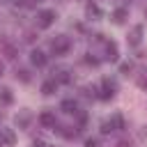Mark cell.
<instances>
[{
	"instance_id": "cell-23",
	"label": "cell",
	"mask_w": 147,
	"mask_h": 147,
	"mask_svg": "<svg viewBox=\"0 0 147 147\" xmlns=\"http://www.w3.org/2000/svg\"><path fill=\"white\" fill-rule=\"evenodd\" d=\"M85 62H87V64H92V67H96V64H99V60H96V57H92V55H87V57H85Z\"/></svg>"
},
{
	"instance_id": "cell-18",
	"label": "cell",
	"mask_w": 147,
	"mask_h": 147,
	"mask_svg": "<svg viewBox=\"0 0 147 147\" xmlns=\"http://www.w3.org/2000/svg\"><path fill=\"white\" fill-rule=\"evenodd\" d=\"M60 133H62L64 138H76V136H78V129H76V126H64V129H60Z\"/></svg>"
},
{
	"instance_id": "cell-24",
	"label": "cell",
	"mask_w": 147,
	"mask_h": 147,
	"mask_svg": "<svg viewBox=\"0 0 147 147\" xmlns=\"http://www.w3.org/2000/svg\"><path fill=\"white\" fill-rule=\"evenodd\" d=\"M110 131H113V126H110L108 122H103V124H101V133H110Z\"/></svg>"
},
{
	"instance_id": "cell-13",
	"label": "cell",
	"mask_w": 147,
	"mask_h": 147,
	"mask_svg": "<svg viewBox=\"0 0 147 147\" xmlns=\"http://www.w3.org/2000/svg\"><path fill=\"white\" fill-rule=\"evenodd\" d=\"M2 53H5L9 60H14V57L18 55V48H16L14 44H9V41H2Z\"/></svg>"
},
{
	"instance_id": "cell-15",
	"label": "cell",
	"mask_w": 147,
	"mask_h": 147,
	"mask_svg": "<svg viewBox=\"0 0 147 147\" xmlns=\"http://www.w3.org/2000/svg\"><path fill=\"white\" fill-rule=\"evenodd\" d=\"M11 101H14V96H11V90H9V87H2V90H0V103L9 106Z\"/></svg>"
},
{
	"instance_id": "cell-20",
	"label": "cell",
	"mask_w": 147,
	"mask_h": 147,
	"mask_svg": "<svg viewBox=\"0 0 147 147\" xmlns=\"http://www.w3.org/2000/svg\"><path fill=\"white\" fill-rule=\"evenodd\" d=\"M131 69H133V64H131V62H122V64H119V71H122V74H126V76H129V71H131Z\"/></svg>"
},
{
	"instance_id": "cell-14",
	"label": "cell",
	"mask_w": 147,
	"mask_h": 147,
	"mask_svg": "<svg viewBox=\"0 0 147 147\" xmlns=\"http://www.w3.org/2000/svg\"><path fill=\"white\" fill-rule=\"evenodd\" d=\"M126 18H129V11H126L124 7H119V9L113 11V21H115V23H124Z\"/></svg>"
},
{
	"instance_id": "cell-3",
	"label": "cell",
	"mask_w": 147,
	"mask_h": 147,
	"mask_svg": "<svg viewBox=\"0 0 147 147\" xmlns=\"http://www.w3.org/2000/svg\"><path fill=\"white\" fill-rule=\"evenodd\" d=\"M53 23H55V11L53 9H44V11L37 14V25L39 28H51Z\"/></svg>"
},
{
	"instance_id": "cell-10",
	"label": "cell",
	"mask_w": 147,
	"mask_h": 147,
	"mask_svg": "<svg viewBox=\"0 0 147 147\" xmlns=\"http://www.w3.org/2000/svg\"><path fill=\"white\" fill-rule=\"evenodd\" d=\"M55 90H57V83H55L53 78H48V80H44V83H41V94L51 96V94H55Z\"/></svg>"
},
{
	"instance_id": "cell-27",
	"label": "cell",
	"mask_w": 147,
	"mask_h": 147,
	"mask_svg": "<svg viewBox=\"0 0 147 147\" xmlns=\"http://www.w3.org/2000/svg\"><path fill=\"white\" fill-rule=\"evenodd\" d=\"M39 2H41V0H28V5H25V7H34V5H39Z\"/></svg>"
},
{
	"instance_id": "cell-4",
	"label": "cell",
	"mask_w": 147,
	"mask_h": 147,
	"mask_svg": "<svg viewBox=\"0 0 147 147\" xmlns=\"http://www.w3.org/2000/svg\"><path fill=\"white\" fill-rule=\"evenodd\" d=\"M16 142V133L11 129H0V147H11Z\"/></svg>"
},
{
	"instance_id": "cell-2",
	"label": "cell",
	"mask_w": 147,
	"mask_h": 147,
	"mask_svg": "<svg viewBox=\"0 0 147 147\" xmlns=\"http://www.w3.org/2000/svg\"><path fill=\"white\" fill-rule=\"evenodd\" d=\"M115 92H117V83L113 80V78H103L101 80V94H99V99H113L115 96Z\"/></svg>"
},
{
	"instance_id": "cell-17",
	"label": "cell",
	"mask_w": 147,
	"mask_h": 147,
	"mask_svg": "<svg viewBox=\"0 0 147 147\" xmlns=\"http://www.w3.org/2000/svg\"><path fill=\"white\" fill-rule=\"evenodd\" d=\"M16 80L30 83V71H28V69H16Z\"/></svg>"
},
{
	"instance_id": "cell-22",
	"label": "cell",
	"mask_w": 147,
	"mask_h": 147,
	"mask_svg": "<svg viewBox=\"0 0 147 147\" xmlns=\"http://www.w3.org/2000/svg\"><path fill=\"white\" fill-rule=\"evenodd\" d=\"M85 147H101V142H99L96 138H87V140H85Z\"/></svg>"
},
{
	"instance_id": "cell-28",
	"label": "cell",
	"mask_w": 147,
	"mask_h": 147,
	"mask_svg": "<svg viewBox=\"0 0 147 147\" xmlns=\"http://www.w3.org/2000/svg\"><path fill=\"white\" fill-rule=\"evenodd\" d=\"M16 5H28V0H14Z\"/></svg>"
},
{
	"instance_id": "cell-11",
	"label": "cell",
	"mask_w": 147,
	"mask_h": 147,
	"mask_svg": "<svg viewBox=\"0 0 147 147\" xmlns=\"http://www.w3.org/2000/svg\"><path fill=\"white\" fill-rule=\"evenodd\" d=\"M108 124L113 126V131H122V129L126 126V122H124V117H122L119 113H117V115H113V117L108 119Z\"/></svg>"
},
{
	"instance_id": "cell-21",
	"label": "cell",
	"mask_w": 147,
	"mask_h": 147,
	"mask_svg": "<svg viewBox=\"0 0 147 147\" xmlns=\"http://www.w3.org/2000/svg\"><path fill=\"white\" fill-rule=\"evenodd\" d=\"M138 85H140L142 90H147V69H145V71H142V76L138 78Z\"/></svg>"
},
{
	"instance_id": "cell-26",
	"label": "cell",
	"mask_w": 147,
	"mask_h": 147,
	"mask_svg": "<svg viewBox=\"0 0 147 147\" xmlns=\"http://www.w3.org/2000/svg\"><path fill=\"white\" fill-rule=\"evenodd\" d=\"M32 147H46V142H44V140H34V142H32Z\"/></svg>"
},
{
	"instance_id": "cell-5",
	"label": "cell",
	"mask_w": 147,
	"mask_h": 147,
	"mask_svg": "<svg viewBox=\"0 0 147 147\" xmlns=\"http://www.w3.org/2000/svg\"><path fill=\"white\" fill-rule=\"evenodd\" d=\"M39 124H41V126H46V129H55V124H57V119H55V113H51V110H44V113L39 115Z\"/></svg>"
},
{
	"instance_id": "cell-16",
	"label": "cell",
	"mask_w": 147,
	"mask_h": 147,
	"mask_svg": "<svg viewBox=\"0 0 147 147\" xmlns=\"http://www.w3.org/2000/svg\"><path fill=\"white\" fill-rule=\"evenodd\" d=\"M85 11H87V16H94V18H101V9H99V5H94V2H90V5L85 7Z\"/></svg>"
},
{
	"instance_id": "cell-25",
	"label": "cell",
	"mask_w": 147,
	"mask_h": 147,
	"mask_svg": "<svg viewBox=\"0 0 147 147\" xmlns=\"http://www.w3.org/2000/svg\"><path fill=\"white\" fill-rule=\"evenodd\" d=\"M115 147H133V145H131V142H129V140H119V142H117V145H115Z\"/></svg>"
},
{
	"instance_id": "cell-7",
	"label": "cell",
	"mask_w": 147,
	"mask_h": 147,
	"mask_svg": "<svg viewBox=\"0 0 147 147\" xmlns=\"http://www.w3.org/2000/svg\"><path fill=\"white\" fill-rule=\"evenodd\" d=\"M140 39H142V25H136V28L131 30V34H129V44H131V46H138Z\"/></svg>"
},
{
	"instance_id": "cell-19",
	"label": "cell",
	"mask_w": 147,
	"mask_h": 147,
	"mask_svg": "<svg viewBox=\"0 0 147 147\" xmlns=\"http://www.w3.org/2000/svg\"><path fill=\"white\" fill-rule=\"evenodd\" d=\"M28 122H30V115H28V113H23L21 117L16 115V124H18V126H28Z\"/></svg>"
},
{
	"instance_id": "cell-6",
	"label": "cell",
	"mask_w": 147,
	"mask_h": 147,
	"mask_svg": "<svg viewBox=\"0 0 147 147\" xmlns=\"http://www.w3.org/2000/svg\"><path fill=\"white\" fill-rule=\"evenodd\" d=\"M117 57H119V53H117V44H115V41H106V60L117 62Z\"/></svg>"
},
{
	"instance_id": "cell-8",
	"label": "cell",
	"mask_w": 147,
	"mask_h": 147,
	"mask_svg": "<svg viewBox=\"0 0 147 147\" xmlns=\"http://www.w3.org/2000/svg\"><path fill=\"white\" fill-rule=\"evenodd\" d=\"M30 62H32L34 67H46V55H44L41 51H32V53H30Z\"/></svg>"
},
{
	"instance_id": "cell-31",
	"label": "cell",
	"mask_w": 147,
	"mask_h": 147,
	"mask_svg": "<svg viewBox=\"0 0 147 147\" xmlns=\"http://www.w3.org/2000/svg\"><path fill=\"white\" fill-rule=\"evenodd\" d=\"M0 117H2V113H0Z\"/></svg>"
},
{
	"instance_id": "cell-1",
	"label": "cell",
	"mask_w": 147,
	"mask_h": 147,
	"mask_svg": "<svg viewBox=\"0 0 147 147\" xmlns=\"http://www.w3.org/2000/svg\"><path fill=\"white\" fill-rule=\"evenodd\" d=\"M69 48H71V39L64 37V34H57V37L51 41V51H53V55H67Z\"/></svg>"
},
{
	"instance_id": "cell-12",
	"label": "cell",
	"mask_w": 147,
	"mask_h": 147,
	"mask_svg": "<svg viewBox=\"0 0 147 147\" xmlns=\"http://www.w3.org/2000/svg\"><path fill=\"white\" fill-rule=\"evenodd\" d=\"M60 108H62V110H64L67 115H74V113H78V103H76L74 99H64Z\"/></svg>"
},
{
	"instance_id": "cell-30",
	"label": "cell",
	"mask_w": 147,
	"mask_h": 147,
	"mask_svg": "<svg viewBox=\"0 0 147 147\" xmlns=\"http://www.w3.org/2000/svg\"><path fill=\"white\" fill-rule=\"evenodd\" d=\"M145 16H147V9H145Z\"/></svg>"
},
{
	"instance_id": "cell-29",
	"label": "cell",
	"mask_w": 147,
	"mask_h": 147,
	"mask_svg": "<svg viewBox=\"0 0 147 147\" xmlns=\"http://www.w3.org/2000/svg\"><path fill=\"white\" fill-rule=\"evenodd\" d=\"M2 71H5V67H2V62H0V76H2Z\"/></svg>"
},
{
	"instance_id": "cell-9",
	"label": "cell",
	"mask_w": 147,
	"mask_h": 147,
	"mask_svg": "<svg viewBox=\"0 0 147 147\" xmlns=\"http://www.w3.org/2000/svg\"><path fill=\"white\" fill-rule=\"evenodd\" d=\"M53 80L55 83H71V76H69L67 69H55L53 71Z\"/></svg>"
}]
</instances>
